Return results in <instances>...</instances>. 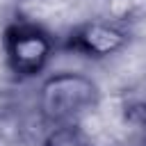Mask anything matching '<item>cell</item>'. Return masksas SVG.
<instances>
[{"mask_svg": "<svg viewBox=\"0 0 146 146\" xmlns=\"http://www.w3.org/2000/svg\"><path fill=\"white\" fill-rule=\"evenodd\" d=\"M100 89L84 75L73 71H62L46 78L39 87V112L52 125H75L89 110L98 105Z\"/></svg>", "mask_w": 146, "mask_h": 146, "instance_id": "cell-1", "label": "cell"}, {"mask_svg": "<svg viewBox=\"0 0 146 146\" xmlns=\"http://www.w3.org/2000/svg\"><path fill=\"white\" fill-rule=\"evenodd\" d=\"M130 41L128 30L116 21H89L73 27L64 41V48L84 57L103 59L121 52Z\"/></svg>", "mask_w": 146, "mask_h": 146, "instance_id": "cell-3", "label": "cell"}, {"mask_svg": "<svg viewBox=\"0 0 146 146\" xmlns=\"http://www.w3.org/2000/svg\"><path fill=\"white\" fill-rule=\"evenodd\" d=\"M128 114H130L137 123H144V125H146V94H144V98L135 100V103L128 107Z\"/></svg>", "mask_w": 146, "mask_h": 146, "instance_id": "cell-5", "label": "cell"}, {"mask_svg": "<svg viewBox=\"0 0 146 146\" xmlns=\"http://www.w3.org/2000/svg\"><path fill=\"white\" fill-rule=\"evenodd\" d=\"M2 48L7 66L16 78H34L48 66L55 52V41L43 27L16 21L5 27Z\"/></svg>", "mask_w": 146, "mask_h": 146, "instance_id": "cell-2", "label": "cell"}, {"mask_svg": "<svg viewBox=\"0 0 146 146\" xmlns=\"http://www.w3.org/2000/svg\"><path fill=\"white\" fill-rule=\"evenodd\" d=\"M7 114V98L0 94V121H2V116Z\"/></svg>", "mask_w": 146, "mask_h": 146, "instance_id": "cell-6", "label": "cell"}, {"mask_svg": "<svg viewBox=\"0 0 146 146\" xmlns=\"http://www.w3.org/2000/svg\"><path fill=\"white\" fill-rule=\"evenodd\" d=\"M41 146H89V141L75 125H57L46 135Z\"/></svg>", "mask_w": 146, "mask_h": 146, "instance_id": "cell-4", "label": "cell"}]
</instances>
